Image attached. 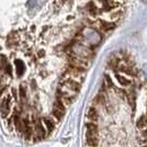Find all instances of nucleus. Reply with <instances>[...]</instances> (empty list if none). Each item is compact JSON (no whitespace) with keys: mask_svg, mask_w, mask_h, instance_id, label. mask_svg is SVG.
Wrapping results in <instances>:
<instances>
[{"mask_svg":"<svg viewBox=\"0 0 147 147\" xmlns=\"http://www.w3.org/2000/svg\"><path fill=\"white\" fill-rule=\"evenodd\" d=\"M86 143L87 145L90 147H97V145H98V127L94 123L87 124Z\"/></svg>","mask_w":147,"mask_h":147,"instance_id":"nucleus-1","label":"nucleus"},{"mask_svg":"<svg viewBox=\"0 0 147 147\" xmlns=\"http://www.w3.org/2000/svg\"><path fill=\"white\" fill-rule=\"evenodd\" d=\"M92 55L91 49L89 47L85 46L81 43H76L73 46V56L75 57H79V58H85L88 59Z\"/></svg>","mask_w":147,"mask_h":147,"instance_id":"nucleus-2","label":"nucleus"},{"mask_svg":"<svg viewBox=\"0 0 147 147\" xmlns=\"http://www.w3.org/2000/svg\"><path fill=\"white\" fill-rule=\"evenodd\" d=\"M11 111V97L8 96L7 98L2 99L1 103H0V112H1V115L3 117H6Z\"/></svg>","mask_w":147,"mask_h":147,"instance_id":"nucleus-3","label":"nucleus"},{"mask_svg":"<svg viewBox=\"0 0 147 147\" xmlns=\"http://www.w3.org/2000/svg\"><path fill=\"white\" fill-rule=\"evenodd\" d=\"M89 31H90V33H89V34L85 33V35H84V36L86 37V40L90 44H92V45H97V44L101 41V36H100V34H99L96 30H93V29H89Z\"/></svg>","mask_w":147,"mask_h":147,"instance_id":"nucleus-4","label":"nucleus"},{"mask_svg":"<svg viewBox=\"0 0 147 147\" xmlns=\"http://www.w3.org/2000/svg\"><path fill=\"white\" fill-rule=\"evenodd\" d=\"M35 131H36V135L37 137H38V140L45 137L47 131H46L45 126L43 125V121H36L35 122Z\"/></svg>","mask_w":147,"mask_h":147,"instance_id":"nucleus-5","label":"nucleus"},{"mask_svg":"<svg viewBox=\"0 0 147 147\" xmlns=\"http://www.w3.org/2000/svg\"><path fill=\"white\" fill-rule=\"evenodd\" d=\"M42 121H43V124H44V126H45V129L47 131V134L52 133L54 127H55V124L53 123V121H52L49 117H44Z\"/></svg>","mask_w":147,"mask_h":147,"instance_id":"nucleus-6","label":"nucleus"},{"mask_svg":"<svg viewBox=\"0 0 147 147\" xmlns=\"http://www.w3.org/2000/svg\"><path fill=\"white\" fill-rule=\"evenodd\" d=\"M87 117L89 120H91L92 122L97 121V119H98V112H97V110L94 108H90L89 111H88V113H87Z\"/></svg>","mask_w":147,"mask_h":147,"instance_id":"nucleus-7","label":"nucleus"},{"mask_svg":"<svg viewBox=\"0 0 147 147\" xmlns=\"http://www.w3.org/2000/svg\"><path fill=\"white\" fill-rule=\"evenodd\" d=\"M16 67H17V74L18 76H21L24 71V64L20 61H16Z\"/></svg>","mask_w":147,"mask_h":147,"instance_id":"nucleus-8","label":"nucleus"},{"mask_svg":"<svg viewBox=\"0 0 147 147\" xmlns=\"http://www.w3.org/2000/svg\"><path fill=\"white\" fill-rule=\"evenodd\" d=\"M20 99L22 100V101H25V99H26V87L25 85H22V86L20 87Z\"/></svg>","mask_w":147,"mask_h":147,"instance_id":"nucleus-9","label":"nucleus"},{"mask_svg":"<svg viewBox=\"0 0 147 147\" xmlns=\"http://www.w3.org/2000/svg\"><path fill=\"white\" fill-rule=\"evenodd\" d=\"M64 114H65V112H63V111H59L57 110V109H53V115L55 117H57V120H61V117H64Z\"/></svg>","mask_w":147,"mask_h":147,"instance_id":"nucleus-10","label":"nucleus"},{"mask_svg":"<svg viewBox=\"0 0 147 147\" xmlns=\"http://www.w3.org/2000/svg\"><path fill=\"white\" fill-rule=\"evenodd\" d=\"M117 80H119V81L122 84L123 86L129 85V80L126 79V78H124V77H123V76H121V75H120V76H119V75H117Z\"/></svg>","mask_w":147,"mask_h":147,"instance_id":"nucleus-11","label":"nucleus"},{"mask_svg":"<svg viewBox=\"0 0 147 147\" xmlns=\"http://www.w3.org/2000/svg\"><path fill=\"white\" fill-rule=\"evenodd\" d=\"M146 123H147V120L145 121V119H144V117H143L141 120L138 121L137 124H138V126H140V127H143V126H145V125H146Z\"/></svg>","mask_w":147,"mask_h":147,"instance_id":"nucleus-12","label":"nucleus"},{"mask_svg":"<svg viewBox=\"0 0 147 147\" xmlns=\"http://www.w3.org/2000/svg\"><path fill=\"white\" fill-rule=\"evenodd\" d=\"M12 97L14 100H17L18 99V96H17V90L16 89H12Z\"/></svg>","mask_w":147,"mask_h":147,"instance_id":"nucleus-13","label":"nucleus"}]
</instances>
